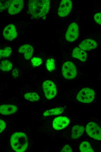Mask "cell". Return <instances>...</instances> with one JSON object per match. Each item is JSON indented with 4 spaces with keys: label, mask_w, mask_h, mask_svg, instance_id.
<instances>
[{
    "label": "cell",
    "mask_w": 101,
    "mask_h": 152,
    "mask_svg": "<svg viewBox=\"0 0 101 152\" xmlns=\"http://www.w3.org/2000/svg\"><path fill=\"white\" fill-rule=\"evenodd\" d=\"M50 1L48 0H30L28 3L29 13L34 18L46 15L50 8Z\"/></svg>",
    "instance_id": "1"
},
{
    "label": "cell",
    "mask_w": 101,
    "mask_h": 152,
    "mask_svg": "<svg viewBox=\"0 0 101 152\" xmlns=\"http://www.w3.org/2000/svg\"><path fill=\"white\" fill-rule=\"evenodd\" d=\"M10 143L12 148L15 151L24 152L26 150L28 144L27 136L23 132H15L11 136Z\"/></svg>",
    "instance_id": "2"
},
{
    "label": "cell",
    "mask_w": 101,
    "mask_h": 152,
    "mask_svg": "<svg viewBox=\"0 0 101 152\" xmlns=\"http://www.w3.org/2000/svg\"><path fill=\"white\" fill-rule=\"evenodd\" d=\"M62 72L64 77L68 80L76 79L78 76L77 69L75 64L70 61L65 62L62 68Z\"/></svg>",
    "instance_id": "3"
},
{
    "label": "cell",
    "mask_w": 101,
    "mask_h": 152,
    "mask_svg": "<svg viewBox=\"0 0 101 152\" xmlns=\"http://www.w3.org/2000/svg\"><path fill=\"white\" fill-rule=\"evenodd\" d=\"M42 87L44 94L47 99H53L56 96L57 88L53 81L49 80L44 81L43 82Z\"/></svg>",
    "instance_id": "4"
},
{
    "label": "cell",
    "mask_w": 101,
    "mask_h": 152,
    "mask_svg": "<svg viewBox=\"0 0 101 152\" xmlns=\"http://www.w3.org/2000/svg\"><path fill=\"white\" fill-rule=\"evenodd\" d=\"M79 34V26L76 22H72L67 28L65 34L66 40L70 42L75 41L78 37Z\"/></svg>",
    "instance_id": "5"
},
{
    "label": "cell",
    "mask_w": 101,
    "mask_h": 152,
    "mask_svg": "<svg viewBox=\"0 0 101 152\" xmlns=\"http://www.w3.org/2000/svg\"><path fill=\"white\" fill-rule=\"evenodd\" d=\"M86 131L90 137L101 140V128L95 123L91 122L88 123L86 126Z\"/></svg>",
    "instance_id": "6"
},
{
    "label": "cell",
    "mask_w": 101,
    "mask_h": 152,
    "mask_svg": "<svg viewBox=\"0 0 101 152\" xmlns=\"http://www.w3.org/2000/svg\"><path fill=\"white\" fill-rule=\"evenodd\" d=\"M72 6L73 3L71 0H62L58 8V15L60 17L67 16L71 11Z\"/></svg>",
    "instance_id": "7"
},
{
    "label": "cell",
    "mask_w": 101,
    "mask_h": 152,
    "mask_svg": "<svg viewBox=\"0 0 101 152\" xmlns=\"http://www.w3.org/2000/svg\"><path fill=\"white\" fill-rule=\"evenodd\" d=\"M3 34L4 38L7 40L12 41L16 38L17 33L15 25L12 24L7 25L4 29Z\"/></svg>",
    "instance_id": "8"
},
{
    "label": "cell",
    "mask_w": 101,
    "mask_h": 152,
    "mask_svg": "<svg viewBox=\"0 0 101 152\" xmlns=\"http://www.w3.org/2000/svg\"><path fill=\"white\" fill-rule=\"evenodd\" d=\"M69 119L65 116H59L55 118L53 122V128L57 130L63 129L69 124Z\"/></svg>",
    "instance_id": "9"
},
{
    "label": "cell",
    "mask_w": 101,
    "mask_h": 152,
    "mask_svg": "<svg viewBox=\"0 0 101 152\" xmlns=\"http://www.w3.org/2000/svg\"><path fill=\"white\" fill-rule=\"evenodd\" d=\"M24 5L23 0H11L8 8V13L10 15H15L19 13L22 9Z\"/></svg>",
    "instance_id": "10"
},
{
    "label": "cell",
    "mask_w": 101,
    "mask_h": 152,
    "mask_svg": "<svg viewBox=\"0 0 101 152\" xmlns=\"http://www.w3.org/2000/svg\"><path fill=\"white\" fill-rule=\"evenodd\" d=\"M97 46L98 44L95 41L88 39L82 41L80 44L79 47L84 51H89L95 49Z\"/></svg>",
    "instance_id": "11"
},
{
    "label": "cell",
    "mask_w": 101,
    "mask_h": 152,
    "mask_svg": "<svg viewBox=\"0 0 101 152\" xmlns=\"http://www.w3.org/2000/svg\"><path fill=\"white\" fill-rule=\"evenodd\" d=\"M18 51L19 52L23 54L26 59L29 60L32 56L34 49L31 45L25 44L20 46Z\"/></svg>",
    "instance_id": "12"
},
{
    "label": "cell",
    "mask_w": 101,
    "mask_h": 152,
    "mask_svg": "<svg viewBox=\"0 0 101 152\" xmlns=\"http://www.w3.org/2000/svg\"><path fill=\"white\" fill-rule=\"evenodd\" d=\"M73 57L77 58L82 62H85L87 60V55L85 51L79 47H76L73 49L72 52Z\"/></svg>",
    "instance_id": "13"
},
{
    "label": "cell",
    "mask_w": 101,
    "mask_h": 152,
    "mask_svg": "<svg viewBox=\"0 0 101 152\" xmlns=\"http://www.w3.org/2000/svg\"><path fill=\"white\" fill-rule=\"evenodd\" d=\"M17 108L15 105L11 104L2 105L0 106V113L4 115H9L15 113Z\"/></svg>",
    "instance_id": "14"
},
{
    "label": "cell",
    "mask_w": 101,
    "mask_h": 152,
    "mask_svg": "<svg viewBox=\"0 0 101 152\" xmlns=\"http://www.w3.org/2000/svg\"><path fill=\"white\" fill-rule=\"evenodd\" d=\"M84 130V127L82 126L76 125L72 128L71 138L73 139H77L81 136Z\"/></svg>",
    "instance_id": "15"
},
{
    "label": "cell",
    "mask_w": 101,
    "mask_h": 152,
    "mask_svg": "<svg viewBox=\"0 0 101 152\" xmlns=\"http://www.w3.org/2000/svg\"><path fill=\"white\" fill-rule=\"evenodd\" d=\"M64 110V108L62 107H57L46 110L44 113L43 115L45 116L59 115L62 113Z\"/></svg>",
    "instance_id": "16"
},
{
    "label": "cell",
    "mask_w": 101,
    "mask_h": 152,
    "mask_svg": "<svg viewBox=\"0 0 101 152\" xmlns=\"http://www.w3.org/2000/svg\"><path fill=\"white\" fill-rule=\"evenodd\" d=\"M80 150L82 152H93V149L89 143L86 141L82 142L80 146Z\"/></svg>",
    "instance_id": "17"
},
{
    "label": "cell",
    "mask_w": 101,
    "mask_h": 152,
    "mask_svg": "<svg viewBox=\"0 0 101 152\" xmlns=\"http://www.w3.org/2000/svg\"><path fill=\"white\" fill-rule=\"evenodd\" d=\"M12 64L9 61L5 60L1 61L0 63V70L3 71H8L10 70L12 68Z\"/></svg>",
    "instance_id": "18"
},
{
    "label": "cell",
    "mask_w": 101,
    "mask_h": 152,
    "mask_svg": "<svg viewBox=\"0 0 101 152\" xmlns=\"http://www.w3.org/2000/svg\"><path fill=\"white\" fill-rule=\"evenodd\" d=\"M24 97L26 100L31 101H37L39 99L38 94L35 92L26 93L24 94Z\"/></svg>",
    "instance_id": "19"
},
{
    "label": "cell",
    "mask_w": 101,
    "mask_h": 152,
    "mask_svg": "<svg viewBox=\"0 0 101 152\" xmlns=\"http://www.w3.org/2000/svg\"><path fill=\"white\" fill-rule=\"evenodd\" d=\"M12 51L11 48L10 47H6L3 49H0V58L8 57L10 56Z\"/></svg>",
    "instance_id": "20"
},
{
    "label": "cell",
    "mask_w": 101,
    "mask_h": 152,
    "mask_svg": "<svg viewBox=\"0 0 101 152\" xmlns=\"http://www.w3.org/2000/svg\"><path fill=\"white\" fill-rule=\"evenodd\" d=\"M46 67L47 70L50 72L53 71L55 70V62L53 58H49L46 60Z\"/></svg>",
    "instance_id": "21"
},
{
    "label": "cell",
    "mask_w": 101,
    "mask_h": 152,
    "mask_svg": "<svg viewBox=\"0 0 101 152\" xmlns=\"http://www.w3.org/2000/svg\"><path fill=\"white\" fill-rule=\"evenodd\" d=\"M11 0H1L0 11H2L9 7Z\"/></svg>",
    "instance_id": "22"
},
{
    "label": "cell",
    "mask_w": 101,
    "mask_h": 152,
    "mask_svg": "<svg viewBox=\"0 0 101 152\" xmlns=\"http://www.w3.org/2000/svg\"><path fill=\"white\" fill-rule=\"evenodd\" d=\"M31 62L33 66H38L42 63V60L40 58L35 57L32 58Z\"/></svg>",
    "instance_id": "23"
},
{
    "label": "cell",
    "mask_w": 101,
    "mask_h": 152,
    "mask_svg": "<svg viewBox=\"0 0 101 152\" xmlns=\"http://www.w3.org/2000/svg\"><path fill=\"white\" fill-rule=\"evenodd\" d=\"M93 20L97 24L101 25V12L95 14L93 16Z\"/></svg>",
    "instance_id": "24"
},
{
    "label": "cell",
    "mask_w": 101,
    "mask_h": 152,
    "mask_svg": "<svg viewBox=\"0 0 101 152\" xmlns=\"http://www.w3.org/2000/svg\"><path fill=\"white\" fill-rule=\"evenodd\" d=\"M61 151L71 152H72V150L70 146L68 144H66L64 146Z\"/></svg>",
    "instance_id": "25"
},
{
    "label": "cell",
    "mask_w": 101,
    "mask_h": 152,
    "mask_svg": "<svg viewBox=\"0 0 101 152\" xmlns=\"http://www.w3.org/2000/svg\"><path fill=\"white\" fill-rule=\"evenodd\" d=\"M6 125L5 122L3 120H0V132H2L6 128Z\"/></svg>",
    "instance_id": "26"
},
{
    "label": "cell",
    "mask_w": 101,
    "mask_h": 152,
    "mask_svg": "<svg viewBox=\"0 0 101 152\" xmlns=\"http://www.w3.org/2000/svg\"><path fill=\"white\" fill-rule=\"evenodd\" d=\"M12 75L13 77H16L18 76L19 70L17 68L14 69L12 72Z\"/></svg>",
    "instance_id": "27"
}]
</instances>
